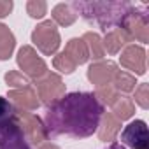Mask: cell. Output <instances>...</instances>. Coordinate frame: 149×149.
<instances>
[{"label": "cell", "mask_w": 149, "mask_h": 149, "mask_svg": "<svg viewBox=\"0 0 149 149\" xmlns=\"http://www.w3.org/2000/svg\"><path fill=\"white\" fill-rule=\"evenodd\" d=\"M105 107L95 93L74 91L63 95L58 102L47 107L44 128L47 135H68L76 139L91 137L100 125Z\"/></svg>", "instance_id": "obj_1"}, {"label": "cell", "mask_w": 149, "mask_h": 149, "mask_svg": "<svg viewBox=\"0 0 149 149\" xmlns=\"http://www.w3.org/2000/svg\"><path fill=\"white\" fill-rule=\"evenodd\" d=\"M70 7L81 13L84 19L97 21L107 32L109 28H121L135 6L130 2H74Z\"/></svg>", "instance_id": "obj_2"}, {"label": "cell", "mask_w": 149, "mask_h": 149, "mask_svg": "<svg viewBox=\"0 0 149 149\" xmlns=\"http://www.w3.org/2000/svg\"><path fill=\"white\" fill-rule=\"evenodd\" d=\"M32 42L37 46V49L42 54H46V56L54 54L60 47V42H61L56 25L51 19L42 21L40 25H37L35 30L32 32Z\"/></svg>", "instance_id": "obj_3"}, {"label": "cell", "mask_w": 149, "mask_h": 149, "mask_svg": "<svg viewBox=\"0 0 149 149\" xmlns=\"http://www.w3.org/2000/svg\"><path fill=\"white\" fill-rule=\"evenodd\" d=\"M18 67L23 70L21 74L33 81H39L40 77H44L47 74V65L46 61L37 54V51L32 47V46H23L19 51H18Z\"/></svg>", "instance_id": "obj_4"}, {"label": "cell", "mask_w": 149, "mask_h": 149, "mask_svg": "<svg viewBox=\"0 0 149 149\" xmlns=\"http://www.w3.org/2000/svg\"><path fill=\"white\" fill-rule=\"evenodd\" d=\"M16 121L21 126V130L25 133V139L30 140L32 144L40 146V144H44L47 140L49 135H47V132L44 128V123L40 121V118L37 114L16 109Z\"/></svg>", "instance_id": "obj_5"}, {"label": "cell", "mask_w": 149, "mask_h": 149, "mask_svg": "<svg viewBox=\"0 0 149 149\" xmlns=\"http://www.w3.org/2000/svg\"><path fill=\"white\" fill-rule=\"evenodd\" d=\"M35 88H37V91H35L37 97L47 107L53 105L54 102H58L65 95V84H63L61 77L54 72H47L44 77L35 81Z\"/></svg>", "instance_id": "obj_6"}, {"label": "cell", "mask_w": 149, "mask_h": 149, "mask_svg": "<svg viewBox=\"0 0 149 149\" xmlns=\"http://www.w3.org/2000/svg\"><path fill=\"white\" fill-rule=\"evenodd\" d=\"M121 28L128 33L130 40L135 39L139 42H147L149 40V18H147V7H133L130 16L125 19Z\"/></svg>", "instance_id": "obj_7"}, {"label": "cell", "mask_w": 149, "mask_h": 149, "mask_svg": "<svg viewBox=\"0 0 149 149\" xmlns=\"http://www.w3.org/2000/svg\"><path fill=\"white\" fill-rule=\"evenodd\" d=\"M0 149H32L16 118L0 123Z\"/></svg>", "instance_id": "obj_8"}, {"label": "cell", "mask_w": 149, "mask_h": 149, "mask_svg": "<svg viewBox=\"0 0 149 149\" xmlns=\"http://www.w3.org/2000/svg\"><path fill=\"white\" fill-rule=\"evenodd\" d=\"M121 144L132 149H149V133L146 121L135 119L128 123L121 132Z\"/></svg>", "instance_id": "obj_9"}, {"label": "cell", "mask_w": 149, "mask_h": 149, "mask_svg": "<svg viewBox=\"0 0 149 149\" xmlns=\"http://www.w3.org/2000/svg\"><path fill=\"white\" fill-rule=\"evenodd\" d=\"M116 72H118L116 63H112V61H95L88 68V79L97 88H102V86H107V84L112 83Z\"/></svg>", "instance_id": "obj_10"}, {"label": "cell", "mask_w": 149, "mask_h": 149, "mask_svg": "<svg viewBox=\"0 0 149 149\" xmlns=\"http://www.w3.org/2000/svg\"><path fill=\"white\" fill-rule=\"evenodd\" d=\"M121 65L132 72H135L137 76L146 74V51L142 46H128L121 53Z\"/></svg>", "instance_id": "obj_11"}, {"label": "cell", "mask_w": 149, "mask_h": 149, "mask_svg": "<svg viewBox=\"0 0 149 149\" xmlns=\"http://www.w3.org/2000/svg\"><path fill=\"white\" fill-rule=\"evenodd\" d=\"M7 98L19 111H35L40 105L39 97H37V93H35V90L32 86L21 88V90H11L9 95H7Z\"/></svg>", "instance_id": "obj_12"}, {"label": "cell", "mask_w": 149, "mask_h": 149, "mask_svg": "<svg viewBox=\"0 0 149 149\" xmlns=\"http://www.w3.org/2000/svg\"><path fill=\"white\" fill-rule=\"evenodd\" d=\"M119 128H121V121L112 112H104V116L100 119V125H98V139L104 140V142L114 140Z\"/></svg>", "instance_id": "obj_13"}, {"label": "cell", "mask_w": 149, "mask_h": 149, "mask_svg": "<svg viewBox=\"0 0 149 149\" xmlns=\"http://www.w3.org/2000/svg\"><path fill=\"white\" fill-rule=\"evenodd\" d=\"M102 42H104V49L109 54H118L121 51V47L130 42V37L123 28H114L105 33V39Z\"/></svg>", "instance_id": "obj_14"}, {"label": "cell", "mask_w": 149, "mask_h": 149, "mask_svg": "<svg viewBox=\"0 0 149 149\" xmlns=\"http://www.w3.org/2000/svg\"><path fill=\"white\" fill-rule=\"evenodd\" d=\"M65 53L74 60V63L76 65H83L90 60V54H88V47L84 44L83 39H70L65 46Z\"/></svg>", "instance_id": "obj_15"}, {"label": "cell", "mask_w": 149, "mask_h": 149, "mask_svg": "<svg viewBox=\"0 0 149 149\" xmlns=\"http://www.w3.org/2000/svg\"><path fill=\"white\" fill-rule=\"evenodd\" d=\"M53 23H58L60 26H70L74 21L77 19V14L68 4H58L53 7Z\"/></svg>", "instance_id": "obj_16"}, {"label": "cell", "mask_w": 149, "mask_h": 149, "mask_svg": "<svg viewBox=\"0 0 149 149\" xmlns=\"http://www.w3.org/2000/svg\"><path fill=\"white\" fill-rule=\"evenodd\" d=\"M83 40L88 47V54L90 58H93L95 61H100L104 56H105V49H104V42L100 39L98 33H93V32H86L83 35Z\"/></svg>", "instance_id": "obj_17"}, {"label": "cell", "mask_w": 149, "mask_h": 149, "mask_svg": "<svg viewBox=\"0 0 149 149\" xmlns=\"http://www.w3.org/2000/svg\"><path fill=\"white\" fill-rule=\"evenodd\" d=\"M14 47H16L14 33L9 30V26L0 23V60H9Z\"/></svg>", "instance_id": "obj_18"}, {"label": "cell", "mask_w": 149, "mask_h": 149, "mask_svg": "<svg viewBox=\"0 0 149 149\" xmlns=\"http://www.w3.org/2000/svg\"><path fill=\"white\" fill-rule=\"evenodd\" d=\"M111 84H112V88H114L118 93H132V91L135 90L137 81H135V77L132 76V74L123 72V70H118Z\"/></svg>", "instance_id": "obj_19"}, {"label": "cell", "mask_w": 149, "mask_h": 149, "mask_svg": "<svg viewBox=\"0 0 149 149\" xmlns=\"http://www.w3.org/2000/svg\"><path fill=\"white\" fill-rule=\"evenodd\" d=\"M112 114L119 119V121H125V119H130L132 116H133V112H135V104H133V100L132 98H128V97H119L118 98V102L112 105Z\"/></svg>", "instance_id": "obj_20"}, {"label": "cell", "mask_w": 149, "mask_h": 149, "mask_svg": "<svg viewBox=\"0 0 149 149\" xmlns=\"http://www.w3.org/2000/svg\"><path fill=\"white\" fill-rule=\"evenodd\" d=\"M95 97L98 98V102L105 107V105H114L119 98V93L112 88V84H107V86H102V88H97L95 91Z\"/></svg>", "instance_id": "obj_21"}, {"label": "cell", "mask_w": 149, "mask_h": 149, "mask_svg": "<svg viewBox=\"0 0 149 149\" xmlns=\"http://www.w3.org/2000/svg\"><path fill=\"white\" fill-rule=\"evenodd\" d=\"M53 65H54L56 70H60V72H63V74H72L74 70H76V67H77L76 63H74V60H72L65 51H61V53H58V54L54 56Z\"/></svg>", "instance_id": "obj_22"}, {"label": "cell", "mask_w": 149, "mask_h": 149, "mask_svg": "<svg viewBox=\"0 0 149 149\" xmlns=\"http://www.w3.org/2000/svg\"><path fill=\"white\" fill-rule=\"evenodd\" d=\"M4 79H6L7 86H11V88H18V90H21V88L30 86L28 77H26V76H23V74H21V72H18V70H9L6 76H4Z\"/></svg>", "instance_id": "obj_23"}, {"label": "cell", "mask_w": 149, "mask_h": 149, "mask_svg": "<svg viewBox=\"0 0 149 149\" xmlns=\"http://www.w3.org/2000/svg\"><path fill=\"white\" fill-rule=\"evenodd\" d=\"M46 11H47V4L44 0H28L26 2V13L30 18L40 19V18H44Z\"/></svg>", "instance_id": "obj_24"}, {"label": "cell", "mask_w": 149, "mask_h": 149, "mask_svg": "<svg viewBox=\"0 0 149 149\" xmlns=\"http://www.w3.org/2000/svg\"><path fill=\"white\" fill-rule=\"evenodd\" d=\"M16 118V107L4 97H0V123H6Z\"/></svg>", "instance_id": "obj_25"}, {"label": "cell", "mask_w": 149, "mask_h": 149, "mask_svg": "<svg viewBox=\"0 0 149 149\" xmlns=\"http://www.w3.org/2000/svg\"><path fill=\"white\" fill-rule=\"evenodd\" d=\"M147 93H149V86H147V83H142V84L135 90V102H137L142 109H147V107H149Z\"/></svg>", "instance_id": "obj_26"}, {"label": "cell", "mask_w": 149, "mask_h": 149, "mask_svg": "<svg viewBox=\"0 0 149 149\" xmlns=\"http://www.w3.org/2000/svg\"><path fill=\"white\" fill-rule=\"evenodd\" d=\"M13 7H14L13 0H0V18L9 16V13L13 11Z\"/></svg>", "instance_id": "obj_27"}, {"label": "cell", "mask_w": 149, "mask_h": 149, "mask_svg": "<svg viewBox=\"0 0 149 149\" xmlns=\"http://www.w3.org/2000/svg\"><path fill=\"white\" fill-rule=\"evenodd\" d=\"M39 149H60V147L54 146V144H47V142H44V144L39 146Z\"/></svg>", "instance_id": "obj_28"}, {"label": "cell", "mask_w": 149, "mask_h": 149, "mask_svg": "<svg viewBox=\"0 0 149 149\" xmlns=\"http://www.w3.org/2000/svg\"><path fill=\"white\" fill-rule=\"evenodd\" d=\"M107 149H126V147H125L123 144H119V142H112V144H111Z\"/></svg>", "instance_id": "obj_29"}]
</instances>
